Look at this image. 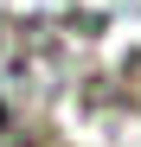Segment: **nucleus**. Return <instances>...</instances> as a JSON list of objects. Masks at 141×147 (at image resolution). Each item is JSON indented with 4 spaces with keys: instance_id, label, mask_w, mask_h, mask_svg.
<instances>
[{
    "instance_id": "obj_1",
    "label": "nucleus",
    "mask_w": 141,
    "mask_h": 147,
    "mask_svg": "<svg viewBox=\"0 0 141 147\" xmlns=\"http://www.w3.org/2000/svg\"><path fill=\"white\" fill-rule=\"evenodd\" d=\"M122 90H128V102L141 109V51H135V58L122 64Z\"/></svg>"
}]
</instances>
